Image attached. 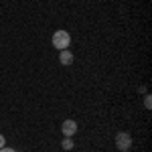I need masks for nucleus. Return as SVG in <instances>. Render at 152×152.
Returning a JSON list of instances; mask_svg holds the SVG:
<instances>
[{"instance_id":"0eeeda50","label":"nucleus","mask_w":152,"mask_h":152,"mask_svg":"<svg viewBox=\"0 0 152 152\" xmlns=\"http://www.w3.org/2000/svg\"><path fill=\"white\" fill-rule=\"evenodd\" d=\"M0 152H16V150L10 148V146H4V148H0Z\"/></svg>"},{"instance_id":"f257e3e1","label":"nucleus","mask_w":152,"mask_h":152,"mask_svg":"<svg viewBox=\"0 0 152 152\" xmlns=\"http://www.w3.org/2000/svg\"><path fill=\"white\" fill-rule=\"evenodd\" d=\"M51 45L57 49V51H63V49H69L71 45V35L67 33V31H55L53 33V39H51Z\"/></svg>"},{"instance_id":"1a4fd4ad","label":"nucleus","mask_w":152,"mask_h":152,"mask_svg":"<svg viewBox=\"0 0 152 152\" xmlns=\"http://www.w3.org/2000/svg\"><path fill=\"white\" fill-rule=\"evenodd\" d=\"M120 152H130V150H120Z\"/></svg>"},{"instance_id":"20e7f679","label":"nucleus","mask_w":152,"mask_h":152,"mask_svg":"<svg viewBox=\"0 0 152 152\" xmlns=\"http://www.w3.org/2000/svg\"><path fill=\"white\" fill-rule=\"evenodd\" d=\"M59 63H61V65H71V63H73V53H71L69 49L59 51Z\"/></svg>"},{"instance_id":"39448f33","label":"nucleus","mask_w":152,"mask_h":152,"mask_svg":"<svg viewBox=\"0 0 152 152\" xmlns=\"http://www.w3.org/2000/svg\"><path fill=\"white\" fill-rule=\"evenodd\" d=\"M73 146H75V142L71 140V138H67V136L61 140V148H63V150H73Z\"/></svg>"},{"instance_id":"423d86ee","label":"nucleus","mask_w":152,"mask_h":152,"mask_svg":"<svg viewBox=\"0 0 152 152\" xmlns=\"http://www.w3.org/2000/svg\"><path fill=\"white\" fill-rule=\"evenodd\" d=\"M144 107L146 110H152V99H150V94L144 95Z\"/></svg>"},{"instance_id":"f03ea898","label":"nucleus","mask_w":152,"mask_h":152,"mask_svg":"<svg viewBox=\"0 0 152 152\" xmlns=\"http://www.w3.org/2000/svg\"><path fill=\"white\" fill-rule=\"evenodd\" d=\"M116 146H118V150H130L132 148V136H130V132H118Z\"/></svg>"},{"instance_id":"7ed1b4c3","label":"nucleus","mask_w":152,"mask_h":152,"mask_svg":"<svg viewBox=\"0 0 152 152\" xmlns=\"http://www.w3.org/2000/svg\"><path fill=\"white\" fill-rule=\"evenodd\" d=\"M61 132H63V136L73 138L75 132H77V122H75V120H65V122L61 124Z\"/></svg>"},{"instance_id":"6e6552de","label":"nucleus","mask_w":152,"mask_h":152,"mask_svg":"<svg viewBox=\"0 0 152 152\" xmlns=\"http://www.w3.org/2000/svg\"><path fill=\"white\" fill-rule=\"evenodd\" d=\"M4 146H6V138L0 134V148H4Z\"/></svg>"}]
</instances>
